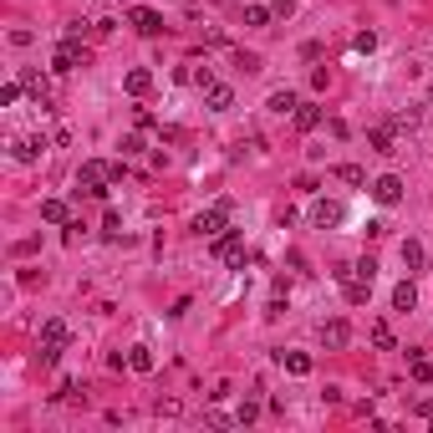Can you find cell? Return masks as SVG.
<instances>
[{
	"label": "cell",
	"mask_w": 433,
	"mask_h": 433,
	"mask_svg": "<svg viewBox=\"0 0 433 433\" xmlns=\"http://www.w3.org/2000/svg\"><path fill=\"white\" fill-rule=\"evenodd\" d=\"M107 178H112V164H97V159H92V164L77 169V189L92 194V199H102V194H107Z\"/></svg>",
	"instance_id": "6da1fadb"
},
{
	"label": "cell",
	"mask_w": 433,
	"mask_h": 433,
	"mask_svg": "<svg viewBox=\"0 0 433 433\" xmlns=\"http://www.w3.org/2000/svg\"><path fill=\"white\" fill-rule=\"evenodd\" d=\"M194 230H199L204 240H220V235L230 230V199H220V204H214V209H204L199 220H194Z\"/></svg>",
	"instance_id": "7a4b0ae2"
},
{
	"label": "cell",
	"mask_w": 433,
	"mask_h": 433,
	"mask_svg": "<svg viewBox=\"0 0 433 433\" xmlns=\"http://www.w3.org/2000/svg\"><path fill=\"white\" fill-rule=\"evenodd\" d=\"M336 281H342L347 306H367V296H373V281H362V275H357L352 265H342V270H336Z\"/></svg>",
	"instance_id": "3957f363"
},
{
	"label": "cell",
	"mask_w": 433,
	"mask_h": 433,
	"mask_svg": "<svg viewBox=\"0 0 433 433\" xmlns=\"http://www.w3.org/2000/svg\"><path fill=\"white\" fill-rule=\"evenodd\" d=\"M82 61H87V51H82V41H77V36H67V41H61V46H56V56H51V72H77V67H82Z\"/></svg>",
	"instance_id": "277c9868"
},
{
	"label": "cell",
	"mask_w": 433,
	"mask_h": 433,
	"mask_svg": "<svg viewBox=\"0 0 433 433\" xmlns=\"http://www.w3.org/2000/svg\"><path fill=\"white\" fill-rule=\"evenodd\" d=\"M367 189H373L378 204H397V199H403V178H397V173H383V178L367 183Z\"/></svg>",
	"instance_id": "5b68a950"
},
{
	"label": "cell",
	"mask_w": 433,
	"mask_h": 433,
	"mask_svg": "<svg viewBox=\"0 0 433 433\" xmlns=\"http://www.w3.org/2000/svg\"><path fill=\"white\" fill-rule=\"evenodd\" d=\"M128 21H133L138 36H159V31H164V16H159V11H148V6H133Z\"/></svg>",
	"instance_id": "8992f818"
},
{
	"label": "cell",
	"mask_w": 433,
	"mask_h": 433,
	"mask_svg": "<svg viewBox=\"0 0 433 433\" xmlns=\"http://www.w3.org/2000/svg\"><path fill=\"white\" fill-rule=\"evenodd\" d=\"M347 342H352V326H347L342 316H336V321H326V326H321V347H326V352H342Z\"/></svg>",
	"instance_id": "52a82bcc"
},
{
	"label": "cell",
	"mask_w": 433,
	"mask_h": 433,
	"mask_svg": "<svg viewBox=\"0 0 433 433\" xmlns=\"http://www.w3.org/2000/svg\"><path fill=\"white\" fill-rule=\"evenodd\" d=\"M214 255H220L225 265H245V240L240 235H220L214 240Z\"/></svg>",
	"instance_id": "ba28073f"
},
{
	"label": "cell",
	"mask_w": 433,
	"mask_h": 433,
	"mask_svg": "<svg viewBox=\"0 0 433 433\" xmlns=\"http://www.w3.org/2000/svg\"><path fill=\"white\" fill-rule=\"evenodd\" d=\"M148 87H153V72L148 67H133L128 77H122V92H128V97H148Z\"/></svg>",
	"instance_id": "9c48e42d"
},
{
	"label": "cell",
	"mask_w": 433,
	"mask_h": 433,
	"mask_svg": "<svg viewBox=\"0 0 433 433\" xmlns=\"http://www.w3.org/2000/svg\"><path fill=\"white\" fill-rule=\"evenodd\" d=\"M336 220H342V204H336V199H316V204H311V225L326 230V225H336Z\"/></svg>",
	"instance_id": "30bf717a"
},
{
	"label": "cell",
	"mask_w": 433,
	"mask_h": 433,
	"mask_svg": "<svg viewBox=\"0 0 433 433\" xmlns=\"http://www.w3.org/2000/svg\"><path fill=\"white\" fill-rule=\"evenodd\" d=\"M204 102H209V112H230V107H235V92H230L225 82H214V87L204 92Z\"/></svg>",
	"instance_id": "8fae6325"
},
{
	"label": "cell",
	"mask_w": 433,
	"mask_h": 433,
	"mask_svg": "<svg viewBox=\"0 0 433 433\" xmlns=\"http://www.w3.org/2000/svg\"><path fill=\"white\" fill-rule=\"evenodd\" d=\"M291 117H296V128H301V133H316V128H321V107H316V102H301Z\"/></svg>",
	"instance_id": "7c38bea8"
},
{
	"label": "cell",
	"mask_w": 433,
	"mask_h": 433,
	"mask_svg": "<svg viewBox=\"0 0 433 433\" xmlns=\"http://www.w3.org/2000/svg\"><path fill=\"white\" fill-rule=\"evenodd\" d=\"M270 112H281V117H291L296 107H301V97H296V92L291 87H281V92H270V102H265Z\"/></svg>",
	"instance_id": "4fadbf2b"
},
{
	"label": "cell",
	"mask_w": 433,
	"mask_h": 433,
	"mask_svg": "<svg viewBox=\"0 0 433 433\" xmlns=\"http://www.w3.org/2000/svg\"><path fill=\"white\" fill-rule=\"evenodd\" d=\"M392 133H397L392 122H387V128H373V133H367V143H373V153H383V159H392V153H397V148H392Z\"/></svg>",
	"instance_id": "5bb4252c"
},
{
	"label": "cell",
	"mask_w": 433,
	"mask_h": 433,
	"mask_svg": "<svg viewBox=\"0 0 433 433\" xmlns=\"http://www.w3.org/2000/svg\"><path fill=\"white\" fill-rule=\"evenodd\" d=\"M413 306H418L413 281H397V286H392V311H413Z\"/></svg>",
	"instance_id": "9a60e30c"
},
{
	"label": "cell",
	"mask_w": 433,
	"mask_h": 433,
	"mask_svg": "<svg viewBox=\"0 0 433 433\" xmlns=\"http://www.w3.org/2000/svg\"><path fill=\"white\" fill-rule=\"evenodd\" d=\"M41 342H46V347H67V321H61V316L41 321Z\"/></svg>",
	"instance_id": "2e32d148"
},
{
	"label": "cell",
	"mask_w": 433,
	"mask_h": 433,
	"mask_svg": "<svg viewBox=\"0 0 433 433\" xmlns=\"http://www.w3.org/2000/svg\"><path fill=\"white\" fill-rule=\"evenodd\" d=\"M281 367L291 378H311V357H306V352H281Z\"/></svg>",
	"instance_id": "e0dca14e"
},
{
	"label": "cell",
	"mask_w": 433,
	"mask_h": 433,
	"mask_svg": "<svg viewBox=\"0 0 433 433\" xmlns=\"http://www.w3.org/2000/svg\"><path fill=\"white\" fill-rule=\"evenodd\" d=\"M41 220H46V225H72V209L61 204V199H46V204H41Z\"/></svg>",
	"instance_id": "ac0fdd59"
},
{
	"label": "cell",
	"mask_w": 433,
	"mask_h": 433,
	"mask_svg": "<svg viewBox=\"0 0 433 433\" xmlns=\"http://www.w3.org/2000/svg\"><path fill=\"white\" fill-rule=\"evenodd\" d=\"M11 148H16V159H21V164H36L46 143H41V138H21V143H11Z\"/></svg>",
	"instance_id": "d6986e66"
},
{
	"label": "cell",
	"mask_w": 433,
	"mask_h": 433,
	"mask_svg": "<svg viewBox=\"0 0 433 433\" xmlns=\"http://www.w3.org/2000/svg\"><path fill=\"white\" fill-rule=\"evenodd\" d=\"M408 373H413V383H433V362H428L423 352H413V357H408Z\"/></svg>",
	"instance_id": "ffe728a7"
},
{
	"label": "cell",
	"mask_w": 433,
	"mask_h": 433,
	"mask_svg": "<svg viewBox=\"0 0 433 433\" xmlns=\"http://www.w3.org/2000/svg\"><path fill=\"white\" fill-rule=\"evenodd\" d=\"M128 367L133 373H153V347H128Z\"/></svg>",
	"instance_id": "44dd1931"
},
{
	"label": "cell",
	"mask_w": 433,
	"mask_h": 433,
	"mask_svg": "<svg viewBox=\"0 0 433 433\" xmlns=\"http://www.w3.org/2000/svg\"><path fill=\"white\" fill-rule=\"evenodd\" d=\"M270 16H275V6H245V26H270Z\"/></svg>",
	"instance_id": "7402d4cb"
},
{
	"label": "cell",
	"mask_w": 433,
	"mask_h": 433,
	"mask_svg": "<svg viewBox=\"0 0 433 433\" xmlns=\"http://www.w3.org/2000/svg\"><path fill=\"white\" fill-rule=\"evenodd\" d=\"M403 265L408 270H423V245L418 240H403Z\"/></svg>",
	"instance_id": "603a6c76"
},
{
	"label": "cell",
	"mask_w": 433,
	"mask_h": 433,
	"mask_svg": "<svg viewBox=\"0 0 433 433\" xmlns=\"http://www.w3.org/2000/svg\"><path fill=\"white\" fill-rule=\"evenodd\" d=\"M373 347H378V352H392V331H387V321H373Z\"/></svg>",
	"instance_id": "cb8c5ba5"
},
{
	"label": "cell",
	"mask_w": 433,
	"mask_h": 433,
	"mask_svg": "<svg viewBox=\"0 0 433 433\" xmlns=\"http://www.w3.org/2000/svg\"><path fill=\"white\" fill-rule=\"evenodd\" d=\"M331 173H336V178H342V183H367V173H362L357 164H336Z\"/></svg>",
	"instance_id": "d4e9b609"
},
{
	"label": "cell",
	"mask_w": 433,
	"mask_h": 433,
	"mask_svg": "<svg viewBox=\"0 0 433 433\" xmlns=\"http://www.w3.org/2000/svg\"><path fill=\"white\" fill-rule=\"evenodd\" d=\"M235 67H245V72H260V56H255V51H235Z\"/></svg>",
	"instance_id": "484cf974"
},
{
	"label": "cell",
	"mask_w": 433,
	"mask_h": 433,
	"mask_svg": "<svg viewBox=\"0 0 433 433\" xmlns=\"http://www.w3.org/2000/svg\"><path fill=\"white\" fill-rule=\"evenodd\" d=\"M21 87H26V82H6V87H0V107H11V102H16V97H21Z\"/></svg>",
	"instance_id": "4316f807"
},
{
	"label": "cell",
	"mask_w": 433,
	"mask_h": 433,
	"mask_svg": "<svg viewBox=\"0 0 433 433\" xmlns=\"http://www.w3.org/2000/svg\"><path fill=\"white\" fill-rule=\"evenodd\" d=\"M352 270H357V275H362V281H373V275H378V260H373V255H362V260H357V265H352Z\"/></svg>",
	"instance_id": "83f0119b"
},
{
	"label": "cell",
	"mask_w": 433,
	"mask_h": 433,
	"mask_svg": "<svg viewBox=\"0 0 433 433\" xmlns=\"http://www.w3.org/2000/svg\"><path fill=\"white\" fill-rule=\"evenodd\" d=\"M392 128H418V107H408V112H397V117H392Z\"/></svg>",
	"instance_id": "f1b7e54d"
},
{
	"label": "cell",
	"mask_w": 433,
	"mask_h": 433,
	"mask_svg": "<svg viewBox=\"0 0 433 433\" xmlns=\"http://www.w3.org/2000/svg\"><path fill=\"white\" fill-rule=\"evenodd\" d=\"M352 46H357V51H362V56H367V51H378V36H373V31H362V36H357V41H352Z\"/></svg>",
	"instance_id": "f546056e"
},
{
	"label": "cell",
	"mask_w": 433,
	"mask_h": 433,
	"mask_svg": "<svg viewBox=\"0 0 433 433\" xmlns=\"http://www.w3.org/2000/svg\"><path fill=\"white\" fill-rule=\"evenodd\" d=\"M117 148H122V153H128V159H133V153H143V138H138V133H128V138H122Z\"/></svg>",
	"instance_id": "4dcf8cb0"
},
{
	"label": "cell",
	"mask_w": 433,
	"mask_h": 433,
	"mask_svg": "<svg viewBox=\"0 0 433 433\" xmlns=\"http://www.w3.org/2000/svg\"><path fill=\"white\" fill-rule=\"evenodd\" d=\"M102 230H107V240H117V235H122V220H117V214H107V220H102Z\"/></svg>",
	"instance_id": "1f68e13d"
},
{
	"label": "cell",
	"mask_w": 433,
	"mask_h": 433,
	"mask_svg": "<svg viewBox=\"0 0 433 433\" xmlns=\"http://www.w3.org/2000/svg\"><path fill=\"white\" fill-rule=\"evenodd\" d=\"M270 6H275V11H286V16H291V11H296V0H270Z\"/></svg>",
	"instance_id": "d6a6232c"
}]
</instances>
